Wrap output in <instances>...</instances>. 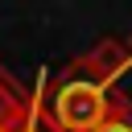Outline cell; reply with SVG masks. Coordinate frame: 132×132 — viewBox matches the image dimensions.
<instances>
[{"label":"cell","instance_id":"6da1fadb","mask_svg":"<svg viewBox=\"0 0 132 132\" xmlns=\"http://www.w3.org/2000/svg\"><path fill=\"white\" fill-rule=\"evenodd\" d=\"M132 66V50L103 41L95 54L74 58L58 70H41L37 78V99L54 124V132H91L116 103L111 82Z\"/></svg>","mask_w":132,"mask_h":132},{"label":"cell","instance_id":"7a4b0ae2","mask_svg":"<svg viewBox=\"0 0 132 132\" xmlns=\"http://www.w3.org/2000/svg\"><path fill=\"white\" fill-rule=\"evenodd\" d=\"M33 111V87H21L0 66V132H16Z\"/></svg>","mask_w":132,"mask_h":132},{"label":"cell","instance_id":"3957f363","mask_svg":"<svg viewBox=\"0 0 132 132\" xmlns=\"http://www.w3.org/2000/svg\"><path fill=\"white\" fill-rule=\"evenodd\" d=\"M91 132H132V103L128 99H120L116 95V103H111V111L91 128Z\"/></svg>","mask_w":132,"mask_h":132},{"label":"cell","instance_id":"277c9868","mask_svg":"<svg viewBox=\"0 0 132 132\" xmlns=\"http://www.w3.org/2000/svg\"><path fill=\"white\" fill-rule=\"evenodd\" d=\"M16 132H54V124H50V116H45V107H41L37 91H33V111H29V120H25Z\"/></svg>","mask_w":132,"mask_h":132},{"label":"cell","instance_id":"5b68a950","mask_svg":"<svg viewBox=\"0 0 132 132\" xmlns=\"http://www.w3.org/2000/svg\"><path fill=\"white\" fill-rule=\"evenodd\" d=\"M128 50H132V45H128Z\"/></svg>","mask_w":132,"mask_h":132}]
</instances>
